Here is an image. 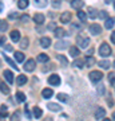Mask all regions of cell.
<instances>
[{
	"label": "cell",
	"instance_id": "1",
	"mask_svg": "<svg viewBox=\"0 0 115 121\" xmlns=\"http://www.w3.org/2000/svg\"><path fill=\"white\" fill-rule=\"evenodd\" d=\"M76 42H78V46L82 48H87L90 44V38H87V36H82V35H79L76 38Z\"/></svg>",
	"mask_w": 115,
	"mask_h": 121
},
{
	"label": "cell",
	"instance_id": "2",
	"mask_svg": "<svg viewBox=\"0 0 115 121\" xmlns=\"http://www.w3.org/2000/svg\"><path fill=\"white\" fill-rule=\"evenodd\" d=\"M99 54L102 56H108L111 54V47L107 43H102L99 47Z\"/></svg>",
	"mask_w": 115,
	"mask_h": 121
},
{
	"label": "cell",
	"instance_id": "3",
	"mask_svg": "<svg viewBox=\"0 0 115 121\" xmlns=\"http://www.w3.org/2000/svg\"><path fill=\"white\" fill-rule=\"evenodd\" d=\"M102 78H103V74L100 73V71H91V73H90V79H91V82H99Z\"/></svg>",
	"mask_w": 115,
	"mask_h": 121
},
{
	"label": "cell",
	"instance_id": "4",
	"mask_svg": "<svg viewBox=\"0 0 115 121\" xmlns=\"http://www.w3.org/2000/svg\"><path fill=\"white\" fill-rule=\"evenodd\" d=\"M48 83L52 85V86H58V85L60 83V77L58 75V74H52V75H50V78H48Z\"/></svg>",
	"mask_w": 115,
	"mask_h": 121
},
{
	"label": "cell",
	"instance_id": "5",
	"mask_svg": "<svg viewBox=\"0 0 115 121\" xmlns=\"http://www.w3.org/2000/svg\"><path fill=\"white\" fill-rule=\"evenodd\" d=\"M35 67H36V63H35V60H34V59H28L26 63H24V67H23V69L27 70V71H34Z\"/></svg>",
	"mask_w": 115,
	"mask_h": 121
},
{
	"label": "cell",
	"instance_id": "6",
	"mask_svg": "<svg viewBox=\"0 0 115 121\" xmlns=\"http://www.w3.org/2000/svg\"><path fill=\"white\" fill-rule=\"evenodd\" d=\"M90 32L92 35H99L102 32V27L99 26V24H91L90 26Z\"/></svg>",
	"mask_w": 115,
	"mask_h": 121
},
{
	"label": "cell",
	"instance_id": "7",
	"mask_svg": "<svg viewBox=\"0 0 115 121\" xmlns=\"http://www.w3.org/2000/svg\"><path fill=\"white\" fill-rule=\"evenodd\" d=\"M40 46H42L43 48H47L51 46V39L47 38V36H43L42 39H40Z\"/></svg>",
	"mask_w": 115,
	"mask_h": 121
},
{
	"label": "cell",
	"instance_id": "8",
	"mask_svg": "<svg viewBox=\"0 0 115 121\" xmlns=\"http://www.w3.org/2000/svg\"><path fill=\"white\" fill-rule=\"evenodd\" d=\"M104 116H106V110H104V109H103V108L96 109V112H95V118H96V120L104 118Z\"/></svg>",
	"mask_w": 115,
	"mask_h": 121
},
{
	"label": "cell",
	"instance_id": "9",
	"mask_svg": "<svg viewBox=\"0 0 115 121\" xmlns=\"http://www.w3.org/2000/svg\"><path fill=\"white\" fill-rule=\"evenodd\" d=\"M4 79L8 83H13V74L9 70H4Z\"/></svg>",
	"mask_w": 115,
	"mask_h": 121
},
{
	"label": "cell",
	"instance_id": "10",
	"mask_svg": "<svg viewBox=\"0 0 115 121\" xmlns=\"http://www.w3.org/2000/svg\"><path fill=\"white\" fill-rule=\"evenodd\" d=\"M34 22L36 23V24H43V23H44V15H43V13H35Z\"/></svg>",
	"mask_w": 115,
	"mask_h": 121
},
{
	"label": "cell",
	"instance_id": "11",
	"mask_svg": "<svg viewBox=\"0 0 115 121\" xmlns=\"http://www.w3.org/2000/svg\"><path fill=\"white\" fill-rule=\"evenodd\" d=\"M9 36H11V39H12V42H19V40H20V32H19L17 30L11 31Z\"/></svg>",
	"mask_w": 115,
	"mask_h": 121
},
{
	"label": "cell",
	"instance_id": "12",
	"mask_svg": "<svg viewBox=\"0 0 115 121\" xmlns=\"http://www.w3.org/2000/svg\"><path fill=\"white\" fill-rule=\"evenodd\" d=\"M71 20V13L70 12H63L60 15V22L62 23H68Z\"/></svg>",
	"mask_w": 115,
	"mask_h": 121
},
{
	"label": "cell",
	"instance_id": "13",
	"mask_svg": "<svg viewBox=\"0 0 115 121\" xmlns=\"http://www.w3.org/2000/svg\"><path fill=\"white\" fill-rule=\"evenodd\" d=\"M47 108L50 109V110H52V112H60L62 110V106L58 104H52V102H50V104H47Z\"/></svg>",
	"mask_w": 115,
	"mask_h": 121
},
{
	"label": "cell",
	"instance_id": "14",
	"mask_svg": "<svg viewBox=\"0 0 115 121\" xmlns=\"http://www.w3.org/2000/svg\"><path fill=\"white\" fill-rule=\"evenodd\" d=\"M52 94H54V91H52V89H50V87H46V89H43V91H42V95L44 98H51Z\"/></svg>",
	"mask_w": 115,
	"mask_h": 121
},
{
	"label": "cell",
	"instance_id": "15",
	"mask_svg": "<svg viewBox=\"0 0 115 121\" xmlns=\"http://www.w3.org/2000/svg\"><path fill=\"white\" fill-rule=\"evenodd\" d=\"M115 24V19L114 17H107L106 19V23H104V27H106L107 30H110V28H112Z\"/></svg>",
	"mask_w": 115,
	"mask_h": 121
},
{
	"label": "cell",
	"instance_id": "16",
	"mask_svg": "<svg viewBox=\"0 0 115 121\" xmlns=\"http://www.w3.org/2000/svg\"><path fill=\"white\" fill-rule=\"evenodd\" d=\"M55 47L58 48V50H63V48L68 47V42H66V40H58L55 44Z\"/></svg>",
	"mask_w": 115,
	"mask_h": 121
},
{
	"label": "cell",
	"instance_id": "17",
	"mask_svg": "<svg viewBox=\"0 0 115 121\" xmlns=\"http://www.w3.org/2000/svg\"><path fill=\"white\" fill-rule=\"evenodd\" d=\"M27 79H28V78H27L26 75H23V74H20V75H19V77L16 78V83L19 85V86H21V85H24V83L27 82Z\"/></svg>",
	"mask_w": 115,
	"mask_h": 121
},
{
	"label": "cell",
	"instance_id": "18",
	"mask_svg": "<svg viewBox=\"0 0 115 121\" xmlns=\"http://www.w3.org/2000/svg\"><path fill=\"white\" fill-rule=\"evenodd\" d=\"M71 5H72V8L75 9H80L83 7V1L82 0H72L71 1Z\"/></svg>",
	"mask_w": 115,
	"mask_h": 121
},
{
	"label": "cell",
	"instance_id": "19",
	"mask_svg": "<svg viewBox=\"0 0 115 121\" xmlns=\"http://www.w3.org/2000/svg\"><path fill=\"white\" fill-rule=\"evenodd\" d=\"M28 4H30V0H19V1H17V7H19L20 9L27 8Z\"/></svg>",
	"mask_w": 115,
	"mask_h": 121
},
{
	"label": "cell",
	"instance_id": "20",
	"mask_svg": "<svg viewBox=\"0 0 115 121\" xmlns=\"http://www.w3.org/2000/svg\"><path fill=\"white\" fill-rule=\"evenodd\" d=\"M74 67H76V69H83V66H84V60L83 59H75L72 63Z\"/></svg>",
	"mask_w": 115,
	"mask_h": 121
},
{
	"label": "cell",
	"instance_id": "21",
	"mask_svg": "<svg viewBox=\"0 0 115 121\" xmlns=\"http://www.w3.org/2000/svg\"><path fill=\"white\" fill-rule=\"evenodd\" d=\"M7 116H8L7 106H5V105H1V106H0V118H5Z\"/></svg>",
	"mask_w": 115,
	"mask_h": 121
},
{
	"label": "cell",
	"instance_id": "22",
	"mask_svg": "<svg viewBox=\"0 0 115 121\" xmlns=\"http://www.w3.org/2000/svg\"><path fill=\"white\" fill-rule=\"evenodd\" d=\"M0 91H1V93H4V94H8V93H9V87L7 86L3 81H0Z\"/></svg>",
	"mask_w": 115,
	"mask_h": 121
},
{
	"label": "cell",
	"instance_id": "23",
	"mask_svg": "<svg viewBox=\"0 0 115 121\" xmlns=\"http://www.w3.org/2000/svg\"><path fill=\"white\" fill-rule=\"evenodd\" d=\"M70 54L71 56H79V47H75V46L70 47Z\"/></svg>",
	"mask_w": 115,
	"mask_h": 121
},
{
	"label": "cell",
	"instance_id": "24",
	"mask_svg": "<svg viewBox=\"0 0 115 121\" xmlns=\"http://www.w3.org/2000/svg\"><path fill=\"white\" fill-rule=\"evenodd\" d=\"M28 44H30V40H28V38H23V39H20V47L23 48V50L28 47Z\"/></svg>",
	"mask_w": 115,
	"mask_h": 121
},
{
	"label": "cell",
	"instance_id": "25",
	"mask_svg": "<svg viewBox=\"0 0 115 121\" xmlns=\"http://www.w3.org/2000/svg\"><path fill=\"white\" fill-rule=\"evenodd\" d=\"M55 35H56V38H63L66 35V31L63 28H55Z\"/></svg>",
	"mask_w": 115,
	"mask_h": 121
},
{
	"label": "cell",
	"instance_id": "26",
	"mask_svg": "<svg viewBox=\"0 0 115 121\" xmlns=\"http://www.w3.org/2000/svg\"><path fill=\"white\" fill-rule=\"evenodd\" d=\"M88 16L91 19H95V17H98V11L95 8H88Z\"/></svg>",
	"mask_w": 115,
	"mask_h": 121
},
{
	"label": "cell",
	"instance_id": "27",
	"mask_svg": "<svg viewBox=\"0 0 115 121\" xmlns=\"http://www.w3.org/2000/svg\"><path fill=\"white\" fill-rule=\"evenodd\" d=\"M42 114H43L42 109L38 108V106H35V108H34V117H36V118H40V117H42Z\"/></svg>",
	"mask_w": 115,
	"mask_h": 121
},
{
	"label": "cell",
	"instance_id": "28",
	"mask_svg": "<svg viewBox=\"0 0 115 121\" xmlns=\"http://www.w3.org/2000/svg\"><path fill=\"white\" fill-rule=\"evenodd\" d=\"M58 99H59V101H63V102H68V99H70V97H68L67 94L59 93V94H58Z\"/></svg>",
	"mask_w": 115,
	"mask_h": 121
},
{
	"label": "cell",
	"instance_id": "29",
	"mask_svg": "<svg viewBox=\"0 0 115 121\" xmlns=\"http://www.w3.org/2000/svg\"><path fill=\"white\" fill-rule=\"evenodd\" d=\"M78 17L80 19L82 22H86V20H87V15H86V12H83V11H80V9H78Z\"/></svg>",
	"mask_w": 115,
	"mask_h": 121
},
{
	"label": "cell",
	"instance_id": "30",
	"mask_svg": "<svg viewBox=\"0 0 115 121\" xmlns=\"http://www.w3.org/2000/svg\"><path fill=\"white\" fill-rule=\"evenodd\" d=\"M35 4L38 5V7H40V8H43V7H46L47 5V1L48 0H34Z\"/></svg>",
	"mask_w": 115,
	"mask_h": 121
},
{
	"label": "cell",
	"instance_id": "31",
	"mask_svg": "<svg viewBox=\"0 0 115 121\" xmlns=\"http://www.w3.org/2000/svg\"><path fill=\"white\" fill-rule=\"evenodd\" d=\"M15 58H16L17 62H23V60H24V54L20 52V51H16L15 52Z\"/></svg>",
	"mask_w": 115,
	"mask_h": 121
},
{
	"label": "cell",
	"instance_id": "32",
	"mask_svg": "<svg viewBox=\"0 0 115 121\" xmlns=\"http://www.w3.org/2000/svg\"><path fill=\"white\" fill-rule=\"evenodd\" d=\"M38 60H39V62H43V63H44V62H48V55H47V54H39V55H38Z\"/></svg>",
	"mask_w": 115,
	"mask_h": 121
},
{
	"label": "cell",
	"instance_id": "33",
	"mask_svg": "<svg viewBox=\"0 0 115 121\" xmlns=\"http://www.w3.org/2000/svg\"><path fill=\"white\" fill-rule=\"evenodd\" d=\"M4 59H5V62H7V63H9V65L12 66L15 70H19V69H17V66H16V63H15V62H13V60L11 59L9 56H4Z\"/></svg>",
	"mask_w": 115,
	"mask_h": 121
},
{
	"label": "cell",
	"instance_id": "34",
	"mask_svg": "<svg viewBox=\"0 0 115 121\" xmlns=\"http://www.w3.org/2000/svg\"><path fill=\"white\" fill-rule=\"evenodd\" d=\"M16 98H17L19 102H24V101H26V95L23 94L21 91H17V93H16Z\"/></svg>",
	"mask_w": 115,
	"mask_h": 121
},
{
	"label": "cell",
	"instance_id": "35",
	"mask_svg": "<svg viewBox=\"0 0 115 121\" xmlns=\"http://www.w3.org/2000/svg\"><path fill=\"white\" fill-rule=\"evenodd\" d=\"M99 66H100L102 69H108V67H110V62H108V60H100V62H99Z\"/></svg>",
	"mask_w": 115,
	"mask_h": 121
},
{
	"label": "cell",
	"instance_id": "36",
	"mask_svg": "<svg viewBox=\"0 0 115 121\" xmlns=\"http://www.w3.org/2000/svg\"><path fill=\"white\" fill-rule=\"evenodd\" d=\"M7 28H8V24H7V22H0V32H4V31H7Z\"/></svg>",
	"mask_w": 115,
	"mask_h": 121
},
{
	"label": "cell",
	"instance_id": "37",
	"mask_svg": "<svg viewBox=\"0 0 115 121\" xmlns=\"http://www.w3.org/2000/svg\"><path fill=\"white\" fill-rule=\"evenodd\" d=\"M11 121H20V113L19 112H15L11 116Z\"/></svg>",
	"mask_w": 115,
	"mask_h": 121
},
{
	"label": "cell",
	"instance_id": "38",
	"mask_svg": "<svg viewBox=\"0 0 115 121\" xmlns=\"http://www.w3.org/2000/svg\"><path fill=\"white\" fill-rule=\"evenodd\" d=\"M108 81H110L111 85H115V71L108 74Z\"/></svg>",
	"mask_w": 115,
	"mask_h": 121
},
{
	"label": "cell",
	"instance_id": "39",
	"mask_svg": "<svg viewBox=\"0 0 115 121\" xmlns=\"http://www.w3.org/2000/svg\"><path fill=\"white\" fill-rule=\"evenodd\" d=\"M86 63H87V66H92L95 63V59L92 58V56H88V58H87V60H86Z\"/></svg>",
	"mask_w": 115,
	"mask_h": 121
},
{
	"label": "cell",
	"instance_id": "40",
	"mask_svg": "<svg viewBox=\"0 0 115 121\" xmlns=\"http://www.w3.org/2000/svg\"><path fill=\"white\" fill-rule=\"evenodd\" d=\"M58 59H59L60 62L63 63V65H67V63H68L67 59H66V56H64V55H58Z\"/></svg>",
	"mask_w": 115,
	"mask_h": 121
},
{
	"label": "cell",
	"instance_id": "41",
	"mask_svg": "<svg viewBox=\"0 0 115 121\" xmlns=\"http://www.w3.org/2000/svg\"><path fill=\"white\" fill-rule=\"evenodd\" d=\"M60 4H62V0H52V5H54V8L60 7Z\"/></svg>",
	"mask_w": 115,
	"mask_h": 121
},
{
	"label": "cell",
	"instance_id": "42",
	"mask_svg": "<svg viewBox=\"0 0 115 121\" xmlns=\"http://www.w3.org/2000/svg\"><path fill=\"white\" fill-rule=\"evenodd\" d=\"M98 16L100 19H107V12L106 11H100V12H98Z\"/></svg>",
	"mask_w": 115,
	"mask_h": 121
},
{
	"label": "cell",
	"instance_id": "43",
	"mask_svg": "<svg viewBox=\"0 0 115 121\" xmlns=\"http://www.w3.org/2000/svg\"><path fill=\"white\" fill-rule=\"evenodd\" d=\"M98 93H99L100 95L104 94V86H103L102 83H100V86H98Z\"/></svg>",
	"mask_w": 115,
	"mask_h": 121
},
{
	"label": "cell",
	"instance_id": "44",
	"mask_svg": "<svg viewBox=\"0 0 115 121\" xmlns=\"http://www.w3.org/2000/svg\"><path fill=\"white\" fill-rule=\"evenodd\" d=\"M17 16H19V13H16V12H11V13L8 15V17H9V19H16Z\"/></svg>",
	"mask_w": 115,
	"mask_h": 121
},
{
	"label": "cell",
	"instance_id": "45",
	"mask_svg": "<svg viewBox=\"0 0 115 121\" xmlns=\"http://www.w3.org/2000/svg\"><path fill=\"white\" fill-rule=\"evenodd\" d=\"M24 113H26L27 118H31V113H30V110H28V108H27V105H26V109H24Z\"/></svg>",
	"mask_w": 115,
	"mask_h": 121
},
{
	"label": "cell",
	"instance_id": "46",
	"mask_svg": "<svg viewBox=\"0 0 115 121\" xmlns=\"http://www.w3.org/2000/svg\"><path fill=\"white\" fill-rule=\"evenodd\" d=\"M21 20H23V22H28V20H30V17L27 16V15H23V16H21Z\"/></svg>",
	"mask_w": 115,
	"mask_h": 121
},
{
	"label": "cell",
	"instance_id": "47",
	"mask_svg": "<svg viewBox=\"0 0 115 121\" xmlns=\"http://www.w3.org/2000/svg\"><path fill=\"white\" fill-rule=\"evenodd\" d=\"M5 43V36H0V46Z\"/></svg>",
	"mask_w": 115,
	"mask_h": 121
},
{
	"label": "cell",
	"instance_id": "48",
	"mask_svg": "<svg viewBox=\"0 0 115 121\" xmlns=\"http://www.w3.org/2000/svg\"><path fill=\"white\" fill-rule=\"evenodd\" d=\"M110 38H111V42H112V43H115V31L112 32V34H111Z\"/></svg>",
	"mask_w": 115,
	"mask_h": 121
},
{
	"label": "cell",
	"instance_id": "49",
	"mask_svg": "<svg viewBox=\"0 0 115 121\" xmlns=\"http://www.w3.org/2000/svg\"><path fill=\"white\" fill-rule=\"evenodd\" d=\"M48 30H55V23H50V26H48Z\"/></svg>",
	"mask_w": 115,
	"mask_h": 121
},
{
	"label": "cell",
	"instance_id": "50",
	"mask_svg": "<svg viewBox=\"0 0 115 121\" xmlns=\"http://www.w3.org/2000/svg\"><path fill=\"white\" fill-rule=\"evenodd\" d=\"M5 50H7V51H12V46L7 44V46H5Z\"/></svg>",
	"mask_w": 115,
	"mask_h": 121
},
{
	"label": "cell",
	"instance_id": "51",
	"mask_svg": "<svg viewBox=\"0 0 115 121\" xmlns=\"http://www.w3.org/2000/svg\"><path fill=\"white\" fill-rule=\"evenodd\" d=\"M104 1H106V4H111V3H112L114 0H104Z\"/></svg>",
	"mask_w": 115,
	"mask_h": 121
},
{
	"label": "cell",
	"instance_id": "52",
	"mask_svg": "<svg viewBox=\"0 0 115 121\" xmlns=\"http://www.w3.org/2000/svg\"><path fill=\"white\" fill-rule=\"evenodd\" d=\"M1 9H3V3L0 1V11H1Z\"/></svg>",
	"mask_w": 115,
	"mask_h": 121
},
{
	"label": "cell",
	"instance_id": "53",
	"mask_svg": "<svg viewBox=\"0 0 115 121\" xmlns=\"http://www.w3.org/2000/svg\"><path fill=\"white\" fill-rule=\"evenodd\" d=\"M112 120H114V121H115V112H114V113H112Z\"/></svg>",
	"mask_w": 115,
	"mask_h": 121
},
{
	"label": "cell",
	"instance_id": "54",
	"mask_svg": "<svg viewBox=\"0 0 115 121\" xmlns=\"http://www.w3.org/2000/svg\"><path fill=\"white\" fill-rule=\"evenodd\" d=\"M44 121H52V118H46Z\"/></svg>",
	"mask_w": 115,
	"mask_h": 121
},
{
	"label": "cell",
	"instance_id": "55",
	"mask_svg": "<svg viewBox=\"0 0 115 121\" xmlns=\"http://www.w3.org/2000/svg\"><path fill=\"white\" fill-rule=\"evenodd\" d=\"M103 121H111V120H108V118H103Z\"/></svg>",
	"mask_w": 115,
	"mask_h": 121
},
{
	"label": "cell",
	"instance_id": "56",
	"mask_svg": "<svg viewBox=\"0 0 115 121\" xmlns=\"http://www.w3.org/2000/svg\"><path fill=\"white\" fill-rule=\"evenodd\" d=\"M67 1H70V3H71V1H72V0H67Z\"/></svg>",
	"mask_w": 115,
	"mask_h": 121
},
{
	"label": "cell",
	"instance_id": "57",
	"mask_svg": "<svg viewBox=\"0 0 115 121\" xmlns=\"http://www.w3.org/2000/svg\"><path fill=\"white\" fill-rule=\"evenodd\" d=\"M114 67H115V62H114Z\"/></svg>",
	"mask_w": 115,
	"mask_h": 121
},
{
	"label": "cell",
	"instance_id": "58",
	"mask_svg": "<svg viewBox=\"0 0 115 121\" xmlns=\"http://www.w3.org/2000/svg\"><path fill=\"white\" fill-rule=\"evenodd\" d=\"M114 7H115V3H114Z\"/></svg>",
	"mask_w": 115,
	"mask_h": 121
}]
</instances>
